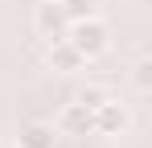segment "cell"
Here are the masks:
<instances>
[{
	"label": "cell",
	"instance_id": "cell-10",
	"mask_svg": "<svg viewBox=\"0 0 152 148\" xmlns=\"http://www.w3.org/2000/svg\"><path fill=\"white\" fill-rule=\"evenodd\" d=\"M0 148H21V144H17V140H0Z\"/></svg>",
	"mask_w": 152,
	"mask_h": 148
},
{
	"label": "cell",
	"instance_id": "cell-2",
	"mask_svg": "<svg viewBox=\"0 0 152 148\" xmlns=\"http://www.w3.org/2000/svg\"><path fill=\"white\" fill-rule=\"evenodd\" d=\"M127 127H132V111H127L119 99H103L99 107L91 111V132L95 136H124Z\"/></svg>",
	"mask_w": 152,
	"mask_h": 148
},
{
	"label": "cell",
	"instance_id": "cell-4",
	"mask_svg": "<svg viewBox=\"0 0 152 148\" xmlns=\"http://www.w3.org/2000/svg\"><path fill=\"white\" fill-rule=\"evenodd\" d=\"M66 12L58 8V0H41L37 8H33V29L45 37V41H58V37H66Z\"/></svg>",
	"mask_w": 152,
	"mask_h": 148
},
{
	"label": "cell",
	"instance_id": "cell-9",
	"mask_svg": "<svg viewBox=\"0 0 152 148\" xmlns=\"http://www.w3.org/2000/svg\"><path fill=\"white\" fill-rule=\"evenodd\" d=\"M103 99H111V91H107V86H99V82H91V86H86V91L78 95V103H86V107L95 111V107H99Z\"/></svg>",
	"mask_w": 152,
	"mask_h": 148
},
{
	"label": "cell",
	"instance_id": "cell-6",
	"mask_svg": "<svg viewBox=\"0 0 152 148\" xmlns=\"http://www.w3.org/2000/svg\"><path fill=\"white\" fill-rule=\"evenodd\" d=\"M12 140L21 148H53L58 132H53V123H45V119H29V123H21V132H17Z\"/></svg>",
	"mask_w": 152,
	"mask_h": 148
},
{
	"label": "cell",
	"instance_id": "cell-3",
	"mask_svg": "<svg viewBox=\"0 0 152 148\" xmlns=\"http://www.w3.org/2000/svg\"><path fill=\"white\" fill-rule=\"evenodd\" d=\"M53 132L58 136H86L91 132V107L78 103V99L62 103V111L53 115Z\"/></svg>",
	"mask_w": 152,
	"mask_h": 148
},
{
	"label": "cell",
	"instance_id": "cell-8",
	"mask_svg": "<svg viewBox=\"0 0 152 148\" xmlns=\"http://www.w3.org/2000/svg\"><path fill=\"white\" fill-rule=\"evenodd\" d=\"M58 8L66 12V21H78V17L95 12V0H58Z\"/></svg>",
	"mask_w": 152,
	"mask_h": 148
},
{
	"label": "cell",
	"instance_id": "cell-1",
	"mask_svg": "<svg viewBox=\"0 0 152 148\" xmlns=\"http://www.w3.org/2000/svg\"><path fill=\"white\" fill-rule=\"evenodd\" d=\"M66 41L82 53V62H95V58H103V53L111 49V25L103 21L99 12L78 17V21L66 25Z\"/></svg>",
	"mask_w": 152,
	"mask_h": 148
},
{
	"label": "cell",
	"instance_id": "cell-5",
	"mask_svg": "<svg viewBox=\"0 0 152 148\" xmlns=\"http://www.w3.org/2000/svg\"><path fill=\"white\" fill-rule=\"evenodd\" d=\"M45 62H50V70L58 74H74L82 70V53H78L66 37H58V41H50V53H45Z\"/></svg>",
	"mask_w": 152,
	"mask_h": 148
},
{
	"label": "cell",
	"instance_id": "cell-7",
	"mask_svg": "<svg viewBox=\"0 0 152 148\" xmlns=\"http://www.w3.org/2000/svg\"><path fill=\"white\" fill-rule=\"evenodd\" d=\"M132 82H136L140 95H148V91H152V58H140V62L132 66Z\"/></svg>",
	"mask_w": 152,
	"mask_h": 148
}]
</instances>
